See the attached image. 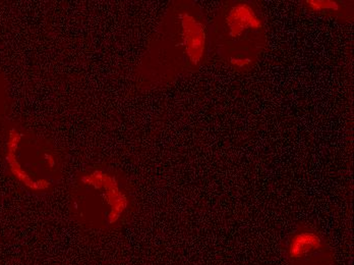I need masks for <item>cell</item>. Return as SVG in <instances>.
<instances>
[{
    "instance_id": "1",
    "label": "cell",
    "mask_w": 354,
    "mask_h": 265,
    "mask_svg": "<svg viewBox=\"0 0 354 265\" xmlns=\"http://www.w3.org/2000/svg\"><path fill=\"white\" fill-rule=\"evenodd\" d=\"M209 21L194 0L169 2L136 66L138 90L159 89L198 72L210 58Z\"/></svg>"
},
{
    "instance_id": "2",
    "label": "cell",
    "mask_w": 354,
    "mask_h": 265,
    "mask_svg": "<svg viewBox=\"0 0 354 265\" xmlns=\"http://www.w3.org/2000/svg\"><path fill=\"white\" fill-rule=\"evenodd\" d=\"M136 208L133 185L110 165H91L80 172L68 194L71 219L88 232H116L131 221Z\"/></svg>"
},
{
    "instance_id": "3",
    "label": "cell",
    "mask_w": 354,
    "mask_h": 265,
    "mask_svg": "<svg viewBox=\"0 0 354 265\" xmlns=\"http://www.w3.org/2000/svg\"><path fill=\"white\" fill-rule=\"evenodd\" d=\"M210 57L233 72L256 68L268 46L267 19L257 0H225L209 21Z\"/></svg>"
},
{
    "instance_id": "4",
    "label": "cell",
    "mask_w": 354,
    "mask_h": 265,
    "mask_svg": "<svg viewBox=\"0 0 354 265\" xmlns=\"http://www.w3.org/2000/svg\"><path fill=\"white\" fill-rule=\"evenodd\" d=\"M3 158L8 174L15 182L35 195L53 193L64 180L62 153L53 142L29 131H10Z\"/></svg>"
},
{
    "instance_id": "5",
    "label": "cell",
    "mask_w": 354,
    "mask_h": 265,
    "mask_svg": "<svg viewBox=\"0 0 354 265\" xmlns=\"http://www.w3.org/2000/svg\"><path fill=\"white\" fill-rule=\"evenodd\" d=\"M282 256L287 265H335L331 242L316 226L299 223L285 237Z\"/></svg>"
},
{
    "instance_id": "6",
    "label": "cell",
    "mask_w": 354,
    "mask_h": 265,
    "mask_svg": "<svg viewBox=\"0 0 354 265\" xmlns=\"http://www.w3.org/2000/svg\"><path fill=\"white\" fill-rule=\"evenodd\" d=\"M299 6L306 14L335 19L342 24L354 21L353 0H302Z\"/></svg>"
},
{
    "instance_id": "7",
    "label": "cell",
    "mask_w": 354,
    "mask_h": 265,
    "mask_svg": "<svg viewBox=\"0 0 354 265\" xmlns=\"http://www.w3.org/2000/svg\"><path fill=\"white\" fill-rule=\"evenodd\" d=\"M6 90L3 80L0 77V118L4 114L6 109Z\"/></svg>"
}]
</instances>
